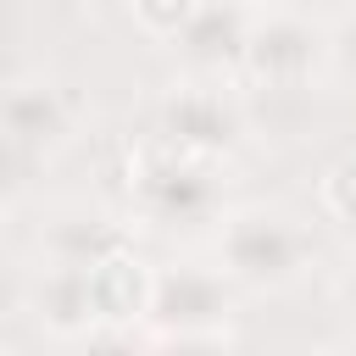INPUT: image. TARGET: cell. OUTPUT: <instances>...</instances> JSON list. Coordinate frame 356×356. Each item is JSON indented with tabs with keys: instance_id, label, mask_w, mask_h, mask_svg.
Segmentation results:
<instances>
[{
	"instance_id": "1",
	"label": "cell",
	"mask_w": 356,
	"mask_h": 356,
	"mask_svg": "<svg viewBox=\"0 0 356 356\" xmlns=\"http://www.w3.org/2000/svg\"><path fill=\"white\" fill-rule=\"evenodd\" d=\"M306 261H312V239L284 211L256 206V211L228 217L222 228V273L250 289H284L306 273Z\"/></svg>"
},
{
	"instance_id": "2",
	"label": "cell",
	"mask_w": 356,
	"mask_h": 356,
	"mask_svg": "<svg viewBox=\"0 0 356 356\" xmlns=\"http://www.w3.org/2000/svg\"><path fill=\"white\" fill-rule=\"evenodd\" d=\"M134 189H139V206H145V217L156 222V228H200V222H211L217 217V200H222V189H217V178H211V161L206 156H195V150H150L145 161H139V172H134Z\"/></svg>"
},
{
	"instance_id": "3",
	"label": "cell",
	"mask_w": 356,
	"mask_h": 356,
	"mask_svg": "<svg viewBox=\"0 0 356 356\" xmlns=\"http://www.w3.org/2000/svg\"><path fill=\"white\" fill-rule=\"evenodd\" d=\"M145 317L161 328V339L211 345V339H222L217 323L228 317V284L200 267H167L145 289Z\"/></svg>"
},
{
	"instance_id": "4",
	"label": "cell",
	"mask_w": 356,
	"mask_h": 356,
	"mask_svg": "<svg viewBox=\"0 0 356 356\" xmlns=\"http://www.w3.org/2000/svg\"><path fill=\"white\" fill-rule=\"evenodd\" d=\"M317 56H323V39H317L312 17H295V11H273V17L250 22L245 50H239L250 78H261V83H300V78H312Z\"/></svg>"
},
{
	"instance_id": "5",
	"label": "cell",
	"mask_w": 356,
	"mask_h": 356,
	"mask_svg": "<svg viewBox=\"0 0 356 356\" xmlns=\"http://www.w3.org/2000/svg\"><path fill=\"white\" fill-rule=\"evenodd\" d=\"M72 134V106L50 83H11L0 95V139L22 156H44Z\"/></svg>"
},
{
	"instance_id": "6",
	"label": "cell",
	"mask_w": 356,
	"mask_h": 356,
	"mask_svg": "<svg viewBox=\"0 0 356 356\" xmlns=\"http://www.w3.org/2000/svg\"><path fill=\"white\" fill-rule=\"evenodd\" d=\"M161 128L178 150H195V156H211V150H228L239 139V111L228 95L217 89H178L167 106H161Z\"/></svg>"
},
{
	"instance_id": "7",
	"label": "cell",
	"mask_w": 356,
	"mask_h": 356,
	"mask_svg": "<svg viewBox=\"0 0 356 356\" xmlns=\"http://www.w3.org/2000/svg\"><path fill=\"white\" fill-rule=\"evenodd\" d=\"M33 317L72 339V334H89L100 323V289H95V267H72V261H50V273L33 284Z\"/></svg>"
},
{
	"instance_id": "8",
	"label": "cell",
	"mask_w": 356,
	"mask_h": 356,
	"mask_svg": "<svg viewBox=\"0 0 356 356\" xmlns=\"http://www.w3.org/2000/svg\"><path fill=\"white\" fill-rule=\"evenodd\" d=\"M245 33H250V17H245L234 0H195V6H189V17L172 28L178 50H184L195 67H222V61H239Z\"/></svg>"
},
{
	"instance_id": "9",
	"label": "cell",
	"mask_w": 356,
	"mask_h": 356,
	"mask_svg": "<svg viewBox=\"0 0 356 356\" xmlns=\"http://www.w3.org/2000/svg\"><path fill=\"white\" fill-rule=\"evenodd\" d=\"M122 250V234L106 217H61L50 228V261H72V267H100Z\"/></svg>"
},
{
	"instance_id": "10",
	"label": "cell",
	"mask_w": 356,
	"mask_h": 356,
	"mask_svg": "<svg viewBox=\"0 0 356 356\" xmlns=\"http://www.w3.org/2000/svg\"><path fill=\"white\" fill-rule=\"evenodd\" d=\"M28 167H33V156H22L17 145H6V139H0V200H11V195L22 189Z\"/></svg>"
},
{
	"instance_id": "11",
	"label": "cell",
	"mask_w": 356,
	"mask_h": 356,
	"mask_svg": "<svg viewBox=\"0 0 356 356\" xmlns=\"http://www.w3.org/2000/svg\"><path fill=\"white\" fill-rule=\"evenodd\" d=\"M328 56H334V67H339V78H350L356 83V17L334 33V44H328Z\"/></svg>"
},
{
	"instance_id": "12",
	"label": "cell",
	"mask_w": 356,
	"mask_h": 356,
	"mask_svg": "<svg viewBox=\"0 0 356 356\" xmlns=\"http://www.w3.org/2000/svg\"><path fill=\"white\" fill-rule=\"evenodd\" d=\"M345 0H278V11H295V17H328V11H339Z\"/></svg>"
},
{
	"instance_id": "13",
	"label": "cell",
	"mask_w": 356,
	"mask_h": 356,
	"mask_svg": "<svg viewBox=\"0 0 356 356\" xmlns=\"http://www.w3.org/2000/svg\"><path fill=\"white\" fill-rule=\"evenodd\" d=\"M339 295H345V306H350V317H356V267L345 273V284H339Z\"/></svg>"
}]
</instances>
